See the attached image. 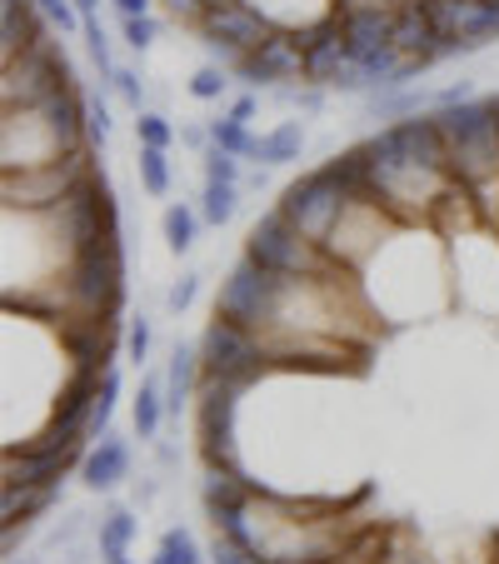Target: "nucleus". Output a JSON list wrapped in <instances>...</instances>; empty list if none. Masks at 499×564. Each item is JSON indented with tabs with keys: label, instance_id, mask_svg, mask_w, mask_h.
Wrapping results in <instances>:
<instances>
[{
	"label": "nucleus",
	"instance_id": "nucleus-1",
	"mask_svg": "<svg viewBox=\"0 0 499 564\" xmlns=\"http://www.w3.org/2000/svg\"><path fill=\"white\" fill-rule=\"evenodd\" d=\"M86 100L80 90L65 86L41 106H6L0 120V175L15 171H41L51 160L86 150Z\"/></svg>",
	"mask_w": 499,
	"mask_h": 564
},
{
	"label": "nucleus",
	"instance_id": "nucleus-2",
	"mask_svg": "<svg viewBox=\"0 0 499 564\" xmlns=\"http://www.w3.org/2000/svg\"><path fill=\"white\" fill-rule=\"evenodd\" d=\"M440 130L449 145V171L465 185H485L499 181V116L495 100H459V106H440L435 110Z\"/></svg>",
	"mask_w": 499,
	"mask_h": 564
},
{
	"label": "nucleus",
	"instance_id": "nucleus-3",
	"mask_svg": "<svg viewBox=\"0 0 499 564\" xmlns=\"http://www.w3.org/2000/svg\"><path fill=\"white\" fill-rule=\"evenodd\" d=\"M245 260H256L270 275H295V280L335 275V270H340L325 256V246H315L300 225H290V215L280 210V205L250 225V235H245Z\"/></svg>",
	"mask_w": 499,
	"mask_h": 564
},
{
	"label": "nucleus",
	"instance_id": "nucleus-4",
	"mask_svg": "<svg viewBox=\"0 0 499 564\" xmlns=\"http://www.w3.org/2000/svg\"><path fill=\"white\" fill-rule=\"evenodd\" d=\"M90 175H96V165H90V145H86V150H70V155L41 165V171L0 175V200H6V210H15V215H45V210L70 200Z\"/></svg>",
	"mask_w": 499,
	"mask_h": 564
},
{
	"label": "nucleus",
	"instance_id": "nucleus-5",
	"mask_svg": "<svg viewBox=\"0 0 499 564\" xmlns=\"http://www.w3.org/2000/svg\"><path fill=\"white\" fill-rule=\"evenodd\" d=\"M65 86H75V70L65 61L61 41H51V35L0 65V100L6 106H41Z\"/></svg>",
	"mask_w": 499,
	"mask_h": 564
},
{
	"label": "nucleus",
	"instance_id": "nucleus-6",
	"mask_svg": "<svg viewBox=\"0 0 499 564\" xmlns=\"http://www.w3.org/2000/svg\"><path fill=\"white\" fill-rule=\"evenodd\" d=\"M280 210H285L290 225H300L315 246H325L329 235H335V225H340V215L350 210V191H345L340 175L329 171V165H319V171H305L300 181L285 185Z\"/></svg>",
	"mask_w": 499,
	"mask_h": 564
},
{
	"label": "nucleus",
	"instance_id": "nucleus-7",
	"mask_svg": "<svg viewBox=\"0 0 499 564\" xmlns=\"http://www.w3.org/2000/svg\"><path fill=\"white\" fill-rule=\"evenodd\" d=\"M280 285H285V275H270L256 260H240V265L225 275L220 295H215V315L250 335H265L270 319H275V305H280Z\"/></svg>",
	"mask_w": 499,
	"mask_h": 564
},
{
	"label": "nucleus",
	"instance_id": "nucleus-8",
	"mask_svg": "<svg viewBox=\"0 0 499 564\" xmlns=\"http://www.w3.org/2000/svg\"><path fill=\"white\" fill-rule=\"evenodd\" d=\"M200 365H205V375H215V380H245V384H260L270 375L265 340L240 330V325H230V319H220V315H215L210 330L200 335Z\"/></svg>",
	"mask_w": 499,
	"mask_h": 564
},
{
	"label": "nucleus",
	"instance_id": "nucleus-9",
	"mask_svg": "<svg viewBox=\"0 0 499 564\" xmlns=\"http://www.w3.org/2000/svg\"><path fill=\"white\" fill-rule=\"evenodd\" d=\"M250 90H270V86H295L305 80V45L295 41V31H275L260 51H250L240 65H235Z\"/></svg>",
	"mask_w": 499,
	"mask_h": 564
},
{
	"label": "nucleus",
	"instance_id": "nucleus-10",
	"mask_svg": "<svg viewBox=\"0 0 499 564\" xmlns=\"http://www.w3.org/2000/svg\"><path fill=\"white\" fill-rule=\"evenodd\" d=\"M340 25L345 45L355 61L394 45V25H400V0H340Z\"/></svg>",
	"mask_w": 499,
	"mask_h": 564
},
{
	"label": "nucleus",
	"instance_id": "nucleus-11",
	"mask_svg": "<svg viewBox=\"0 0 499 564\" xmlns=\"http://www.w3.org/2000/svg\"><path fill=\"white\" fill-rule=\"evenodd\" d=\"M200 41H220V45H230V51H240V55H250V51H260V45L275 35V25L265 21V15L256 11V6H220V11H205L200 15Z\"/></svg>",
	"mask_w": 499,
	"mask_h": 564
},
{
	"label": "nucleus",
	"instance_id": "nucleus-12",
	"mask_svg": "<svg viewBox=\"0 0 499 564\" xmlns=\"http://www.w3.org/2000/svg\"><path fill=\"white\" fill-rule=\"evenodd\" d=\"M126 475H130V445L110 430V435H100L96 445L86 449V459H80V479H86V490L110 495Z\"/></svg>",
	"mask_w": 499,
	"mask_h": 564
},
{
	"label": "nucleus",
	"instance_id": "nucleus-13",
	"mask_svg": "<svg viewBox=\"0 0 499 564\" xmlns=\"http://www.w3.org/2000/svg\"><path fill=\"white\" fill-rule=\"evenodd\" d=\"M35 11H41L35 0H0V65L15 61L21 51H31L35 41L51 35Z\"/></svg>",
	"mask_w": 499,
	"mask_h": 564
},
{
	"label": "nucleus",
	"instance_id": "nucleus-14",
	"mask_svg": "<svg viewBox=\"0 0 499 564\" xmlns=\"http://www.w3.org/2000/svg\"><path fill=\"white\" fill-rule=\"evenodd\" d=\"M394 140L404 145V155H414V160H425V165H435V171H449V145H445V130H440V120L435 116H410V120H394ZM455 175V171H449Z\"/></svg>",
	"mask_w": 499,
	"mask_h": 564
},
{
	"label": "nucleus",
	"instance_id": "nucleus-15",
	"mask_svg": "<svg viewBox=\"0 0 499 564\" xmlns=\"http://www.w3.org/2000/svg\"><path fill=\"white\" fill-rule=\"evenodd\" d=\"M200 345H175L171 350V365H165V410L171 415H181L185 405L195 400V390H200Z\"/></svg>",
	"mask_w": 499,
	"mask_h": 564
},
{
	"label": "nucleus",
	"instance_id": "nucleus-16",
	"mask_svg": "<svg viewBox=\"0 0 499 564\" xmlns=\"http://www.w3.org/2000/svg\"><path fill=\"white\" fill-rule=\"evenodd\" d=\"M55 500H61V485H6L0 490V514H6V524H25L51 510Z\"/></svg>",
	"mask_w": 499,
	"mask_h": 564
},
{
	"label": "nucleus",
	"instance_id": "nucleus-17",
	"mask_svg": "<svg viewBox=\"0 0 499 564\" xmlns=\"http://www.w3.org/2000/svg\"><path fill=\"white\" fill-rule=\"evenodd\" d=\"M305 155V126L300 120H280L270 135H256V165H295Z\"/></svg>",
	"mask_w": 499,
	"mask_h": 564
},
{
	"label": "nucleus",
	"instance_id": "nucleus-18",
	"mask_svg": "<svg viewBox=\"0 0 499 564\" xmlns=\"http://www.w3.org/2000/svg\"><path fill=\"white\" fill-rule=\"evenodd\" d=\"M130 420H135L140 440L160 435V420H165V380H160V375H140V390H135V400H130Z\"/></svg>",
	"mask_w": 499,
	"mask_h": 564
},
{
	"label": "nucleus",
	"instance_id": "nucleus-19",
	"mask_svg": "<svg viewBox=\"0 0 499 564\" xmlns=\"http://www.w3.org/2000/svg\"><path fill=\"white\" fill-rule=\"evenodd\" d=\"M135 514L130 510H106V520H100V560H116V554H130V540H135Z\"/></svg>",
	"mask_w": 499,
	"mask_h": 564
},
{
	"label": "nucleus",
	"instance_id": "nucleus-20",
	"mask_svg": "<svg viewBox=\"0 0 499 564\" xmlns=\"http://www.w3.org/2000/svg\"><path fill=\"white\" fill-rule=\"evenodd\" d=\"M235 210H240V185L205 181V191H200V220L205 225H230Z\"/></svg>",
	"mask_w": 499,
	"mask_h": 564
},
{
	"label": "nucleus",
	"instance_id": "nucleus-21",
	"mask_svg": "<svg viewBox=\"0 0 499 564\" xmlns=\"http://www.w3.org/2000/svg\"><path fill=\"white\" fill-rule=\"evenodd\" d=\"M160 230H165V246H171L175 256H185V250L195 246V230H200V210H191V205H165Z\"/></svg>",
	"mask_w": 499,
	"mask_h": 564
},
{
	"label": "nucleus",
	"instance_id": "nucleus-22",
	"mask_svg": "<svg viewBox=\"0 0 499 564\" xmlns=\"http://www.w3.org/2000/svg\"><path fill=\"white\" fill-rule=\"evenodd\" d=\"M135 165H140V185H145V195L165 200V195H171V155L155 150V145H140Z\"/></svg>",
	"mask_w": 499,
	"mask_h": 564
},
{
	"label": "nucleus",
	"instance_id": "nucleus-23",
	"mask_svg": "<svg viewBox=\"0 0 499 564\" xmlns=\"http://www.w3.org/2000/svg\"><path fill=\"white\" fill-rule=\"evenodd\" d=\"M425 90H375V100H370V110L380 120H410V116H420L425 110Z\"/></svg>",
	"mask_w": 499,
	"mask_h": 564
},
{
	"label": "nucleus",
	"instance_id": "nucleus-24",
	"mask_svg": "<svg viewBox=\"0 0 499 564\" xmlns=\"http://www.w3.org/2000/svg\"><path fill=\"white\" fill-rule=\"evenodd\" d=\"M210 140L220 150H230V155H240V160L256 155V135H250V126H240V120H230V116L210 120Z\"/></svg>",
	"mask_w": 499,
	"mask_h": 564
},
{
	"label": "nucleus",
	"instance_id": "nucleus-25",
	"mask_svg": "<svg viewBox=\"0 0 499 564\" xmlns=\"http://www.w3.org/2000/svg\"><path fill=\"white\" fill-rule=\"evenodd\" d=\"M135 140H140V145H155V150H171L175 126L160 116V110H140V116H135Z\"/></svg>",
	"mask_w": 499,
	"mask_h": 564
},
{
	"label": "nucleus",
	"instance_id": "nucleus-26",
	"mask_svg": "<svg viewBox=\"0 0 499 564\" xmlns=\"http://www.w3.org/2000/svg\"><path fill=\"white\" fill-rule=\"evenodd\" d=\"M210 564H260V554L250 550L245 540H235V534H210Z\"/></svg>",
	"mask_w": 499,
	"mask_h": 564
},
{
	"label": "nucleus",
	"instance_id": "nucleus-27",
	"mask_svg": "<svg viewBox=\"0 0 499 564\" xmlns=\"http://www.w3.org/2000/svg\"><path fill=\"white\" fill-rule=\"evenodd\" d=\"M225 90H230V70H225V65H200V70L191 75V96L195 100H220Z\"/></svg>",
	"mask_w": 499,
	"mask_h": 564
},
{
	"label": "nucleus",
	"instance_id": "nucleus-28",
	"mask_svg": "<svg viewBox=\"0 0 499 564\" xmlns=\"http://www.w3.org/2000/svg\"><path fill=\"white\" fill-rule=\"evenodd\" d=\"M205 181H225V185H240V155H230V150L210 145V150H205Z\"/></svg>",
	"mask_w": 499,
	"mask_h": 564
},
{
	"label": "nucleus",
	"instance_id": "nucleus-29",
	"mask_svg": "<svg viewBox=\"0 0 499 564\" xmlns=\"http://www.w3.org/2000/svg\"><path fill=\"white\" fill-rule=\"evenodd\" d=\"M150 340H155V330H150V319H130V335H126V360L135 365V370H145L150 365Z\"/></svg>",
	"mask_w": 499,
	"mask_h": 564
},
{
	"label": "nucleus",
	"instance_id": "nucleus-30",
	"mask_svg": "<svg viewBox=\"0 0 499 564\" xmlns=\"http://www.w3.org/2000/svg\"><path fill=\"white\" fill-rule=\"evenodd\" d=\"M120 35H126V45L135 55H145L150 45H155V35H160V21L155 15H135V21H120Z\"/></svg>",
	"mask_w": 499,
	"mask_h": 564
},
{
	"label": "nucleus",
	"instance_id": "nucleus-31",
	"mask_svg": "<svg viewBox=\"0 0 499 564\" xmlns=\"http://www.w3.org/2000/svg\"><path fill=\"white\" fill-rule=\"evenodd\" d=\"M110 90H116L120 100H126L130 110H145V86H140V75L135 70H126V65H116V75H110Z\"/></svg>",
	"mask_w": 499,
	"mask_h": 564
},
{
	"label": "nucleus",
	"instance_id": "nucleus-32",
	"mask_svg": "<svg viewBox=\"0 0 499 564\" xmlns=\"http://www.w3.org/2000/svg\"><path fill=\"white\" fill-rule=\"evenodd\" d=\"M275 96L285 100V106L305 110V116H315L319 100H325V86H310V80H300V86H275Z\"/></svg>",
	"mask_w": 499,
	"mask_h": 564
},
{
	"label": "nucleus",
	"instance_id": "nucleus-33",
	"mask_svg": "<svg viewBox=\"0 0 499 564\" xmlns=\"http://www.w3.org/2000/svg\"><path fill=\"white\" fill-rule=\"evenodd\" d=\"M35 6H41V15H51V21L61 25V35L86 31V15L75 11V0H35Z\"/></svg>",
	"mask_w": 499,
	"mask_h": 564
},
{
	"label": "nucleus",
	"instance_id": "nucleus-34",
	"mask_svg": "<svg viewBox=\"0 0 499 564\" xmlns=\"http://www.w3.org/2000/svg\"><path fill=\"white\" fill-rule=\"evenodd\" d=\"M86 45H90V61H96V65H100V75H106V80H110V75H116V61H110L106 25H100L96 15H90V21H86Z\"/></svg>",
	"mask_w": 499,
	"mask_h": 564
},
{
	"label": "nucleus",
	"instance_id": "nucleus-35",
	"mask_svg": "<svg viewBox=\"0 0 499 564\" xmlns=\"http://www.w3.org/2000/svg\"><path fill=\"white\" fill-rule=\"evenodd\" d=\"M86 130H90V145H106L110 140V106L100 96L86 100Z\"/></svg>",
	"mask_w": 499,
	"mask_h": 564
},
{
	"label": "nucleus",
	"instance_id": "nucleus-36",
	"mask_svg": "<svg viewBox=\"0 0 499 564\" xmlns=\"http://www.w3.org/2000/svg\"><path fill=\"white\" fill-rule=\"evenodd\" d=\"M195 295H200V275H181L171 285V295H165V310H171V315H185V310L195 305Z\"/></svg>",
	"mask_w": 499,
	"mask_h": 564
},
{
	"label": "nucleus",
	"instance_id": "nucleus-37",
	"mask_svg": "<svg viewBox=\"0 0 499 564\" xmlns=\"http://www.w3.org/2000/svg\"><path fill=\"white\" fill-rule=\"evenodd\" d=\"M160 550L181 554L185 564H205V560H200V544L191 540V530H165V534H160Z\"/></svg>",
	"mask_w": 499,
	"mask_h": 564
},
{
	"label": "nucleus",
	"instance_id": "nucleus-38",
	"mask_svg": "<svg viewBox=\"0 0 499 564\" xmlns=\"http://www.w3.org/2000/svg\"><path fill=\"white\" fill-rule=\"evenodd\" d=\"M160 6H165V15H171L175 25H200V15H205L200 0H160Z\"/></svg>",
	"mask_w": 499,
	"mask_h": 564
},
{
	"label": "nucleus",
	"instance_id": "nucleus-39",
	"mask_svg": "<svg viewBox=\"0 0 499 564\" xmlns=\"http://www.w3.org/2000/svg\"><path fill=\"white\" fill-rule=\"evenodd\" d=\"M181 140H185L191 150H210V145H215V140H210V126H181Z\"/></svg>",
	"mask_w": 499,
	"mask_h": 564
},
{
	"label": "nucleus",
	"instance_id": "nucleus-40",
	"mask_svg": "<svg viewBox=\"0 0 499 564\" xmlns=\"http://www.w3.org/2000/svg\"><path fill=\"white\" fill-rule=\"evenodd\" d=\"M256 110H260V100H256V96H240L230 110H225V116L240 120V126H250V120H256Z\"/></svg>",
	"mask_w": 499,
	"mask_h": 564
},
{
	"label": "nucleus",
	"instance_id": "nucleus-41",
	"mask_svg": "<svg viewBox=\"0 0 499 564\" xmlns=\"http://www.w3.org/2000/svg\"><path fill=\"white\" fill-rule=\"evenodd\" d=\"M120 11V21H135V15H150V0H110Z\"/></svg>",
	"mask_w": 499,
	"mask_h": 564
},
{
	"label": "nucleus",
	"instance_id": "nucleus-42",
	"mask_svg": "<svg viewBox=\"0 0 499 564\" xmlns=\"http://www.w3.org/2000/svg\"><path fill=\"white\" fill-rule=\"evenodd\" d=\"M75 11H80V15H86V21H90V15L100 11V0H75Z\"/></svg>",
	"mask_w": 499,
	"mask_h": 564
},
{
	"label": "nucleus",
	"instance_id": "nucleus-43",
	"mask_svg": "<svg viewBox=\"0 0 499 564\" xmlns=\"http://www.w3.org/2000/svg\"><path fill=\"white\" fill-rule=\"evenodd\" d=\"M150 564H185V560H181V554H171V550H155V560H150Z\"/></svg>",
	"mask_w": 499,
	"mask_h": 564
},
{
	"label": "nucleus",
	"instance_id": "nucleus-44",
	"mask_svg": "<svg viewBox=\"0 0 499 564\" xmlns=\"http://www.w3.org/2000/svg\"><path fill=\"white\" fill-rule=\"evenodd\" d=\"M205 11H220V6H240V0H200Z\"/></svg>",
	"mask_w": 499,
	"mask_h": 564
},
{
	"label": "nucleus",
	"instance_id": "nucleus-45",
	"mask_svg": "<svg viewBox=\"0 0 499 564\" xmlns=\"http://www.w3.org/2000/svg\"><path fill=\"white\" fill-rule=\"evenodd\" d=\"M100 564H130V554H116V560H100Z\"/></svg>",
	"mask_w": 499,
	"mask_h": 564
},
{
	"label": "nucleus",
	"instance_id": "nucleus-46",
	"mask_svg": "<svg viewBox=\"0 0 499 564\" xmlns=\"http://www.w3.org/2000/svg\"><path fill=\"white\" fill-rule=\"evenodd\" d=\"M489 100H495V116H499V96H489Z\"/></svg>",
	"mask_w": 499,
	"mask_h": 564
},
{
	"label": "nucleus",
	"instance_id": "nucleus-47",
	"mask_svg": "<svg viewBox=\"0 0 499 564\" xmlns=\"http://www.w3.org/2000/svg\"><path fill=\"white\" fill-rule=\"evenodd\" d=\"M260 564H265V560H260Z\"/></svg>",
	"mask_w": 499,
	"mask_h": 564
}]
</instances>
